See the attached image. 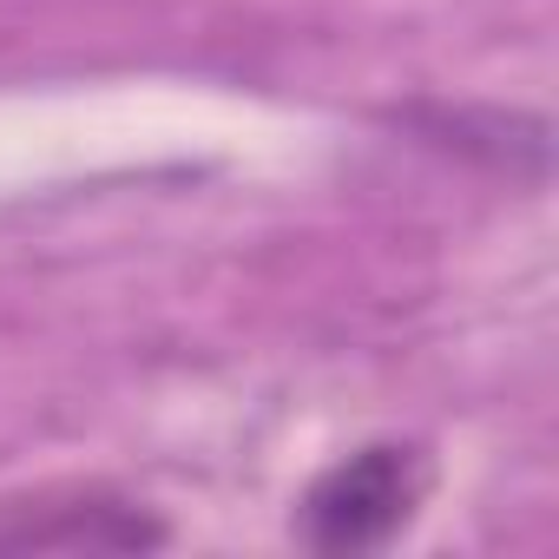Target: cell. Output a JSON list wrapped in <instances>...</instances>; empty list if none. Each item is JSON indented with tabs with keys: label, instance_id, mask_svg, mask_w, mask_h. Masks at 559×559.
<instances>
[{
	"label": "cell",
	"instance_id": "1",
	"mask_svg": "<svg viewBox=\"0 0 559 559\" xmlns=\"http://www.w3.org/2000/svg\"><path fill=\"white\" fill-rule=\"evenodd\" d=\"M428 487H435V461L415 441H369L310 480L297 507V533L317 552H376L421 513Z\"/></svg>",
	"mask_w": 559,
	"mask_h": 559
},
{
	"label": "cell",
	"instance_id": "2",
	"mask_svg": "<svg viewBox=\"0 0 559 559\" xmlns=\"http://www.w3.org/2000/svg\"><path fill=\"white\" fill-rule=\"evenodd\" d=\"M165 539V526H152L139 507H126V500H34V520H21V526H8L0 520V546L8 552H47V546H60V552H119V546H158Z\"/></svg>",
	"mask_w": 559,
	"mask_h": 559
}]
</instances>
